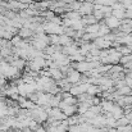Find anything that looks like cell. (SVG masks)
Instances as JSON below:
<instances>
[{
    "instance_id": "7a4b0ae2",
    "label": "cell",
    "mask_w": 132,
    "mask_h": 132,
    "mask_svg": "<svg viewBox=\"0 0 132 132\" xmlns=\"http://www.w3.org/2000/svg\"><path fill=\"white\" fill-rule=\"evenodd\" d=\"M94 9H95V6H94L92 4H90V3H85V4L82 5V8H81V13L90 14V13H91Z\"/></svg>"
},
{
    "instance_id": "6da1fadb",
    "label": "cell",
    "mask_w": 132,
    "mask_h": 132,
    "mask_svg": "<svg viewBox=\"0 0 132 132\" xmlns=\"http://www.w3.org/2000/svg\"><path fill=\"white\" fill-rule=\"evenodd\" d=\"M105 23H106V27H109V28H114V27L119 26V21L117 17H108Z\"/></svg>"
},
{
    "instance_id": "3957f363",
    "label": "cell",
    "mask_w": 132,
    "mask_h": 132,
    "mask_svg": "<svg viewBox=\"0 0 132 132\" xmlns=\"http://www.w3.org/2000/svg\"><path fill=\"white\" fill-rule=\"evenodd\" d=\"M68 81L69 82H78L80 81V73L77 71H72L68 75Z\"/></svg>"
},
{
    "instance_id": "277c9868",
    "label": "cell",
    "mask_w": 132,
    "mask_h": 132,
    "mask_svg": "<svg viewBox=\"0 0 132 132\" xmlns=\"http://www.w3.org/2000/svg\"><path fill=\"white\" fill-rule=\"evenodd\" d=\"M118 132H132V126H127V127H118Z\"/></svg>"
}]
</instances>
